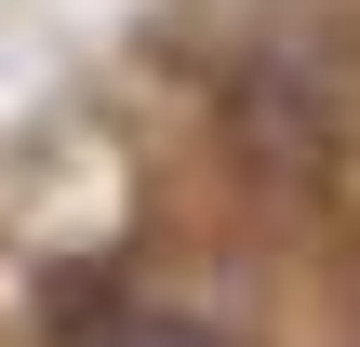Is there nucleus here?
<instances>
[{"mask_svg":"<svg viewBox=\"0 0 360 347\" xmlns=\"http://www.w3.org/2000/svg\"><path fill=\"white\" fill-rule=\"evenodd\" d=\"M227 147H240L267 187H321V174H334V147H347L334 80H321V67H294V53H254V67L227 80Z\"/></svg>","mask_w":360,"mask_h":347,"instance_id":"obj_1","label":"nucleus"},{"mask_svg":"<svg viewBox=\"0 0 360 347\" xmlns=\"http://www.w3.org/2000/svg\"><path fill=\"white\" fill-rule=\"evenodd\" d=\"M134 347H214V334H200V321H160V308H147V321H134Z\"/></svg>","mask_w":360,"mask_h":347,"instance_id":"obj_2","label":"nucleus"}]
</instances>
